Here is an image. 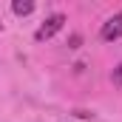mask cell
<instances>
[{"mask_svg":"<svg viewBox=\"0 0 122 122\" xmlns=\"http://www.w3.org/2000/svg\"><path fill=\"white\" fill-rule=\"evenodd\" d=\"M62 23H65V17H62V14H51V17H48V20H46V23L37 29L34 40H37V43H43V40H51V37H54V34L62 29Z\"/></svg>","mask_w":122,"mask_h":122,"instance_id":"obj_1","label":"cell"},{"mask_svg":"<svg viewBox=\"0 0 122 122\" xmlns=\"http://www.w3.org/2000/svg\"><path fill=\"white\" fill-rule=\"evenodd\" d=\"M99 37H102L105 43H111V40H119V37H122V11H119V14H114V17H108V20L102 23Z\"/></svg>","mask_w":122,"mask_h":122,"instance_id":"obj_2","label":"cell"},{"mask_svg":"<svg viewBox=\"0 0 122 122\" xmlns=\"http://www.w3.org/2000/svg\"><path fill=\"white\" fill-rule=\"evenodd\" d=\"M14 14H20V17H26V14H31L34 11V3H29V0H14Z\"/></svg>","mask_w":122,"mask_h":122,"instance_id":"obj_3","label":"cell"},{"mask_svg":"<svg viewBox=\"0 0 122 122\" xmlns=\"http://www.w3.org/2000/svg\"><path fill=\"white\" fill-rule=\"evenodd\" d=\"M111 80H114V85H117V88H122V65L114 68V77H111Z\"/></svg>","mask_w":122,"mask_h":122,"instance_id":"obj_4","label":"cell"}]
</instances>
